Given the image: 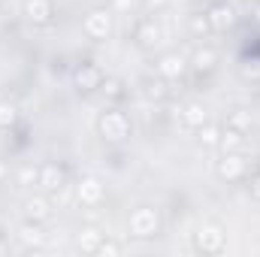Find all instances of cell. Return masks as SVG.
Listing matches in <instances>:
<instances>
[{
	"label": "cell",
	"instance_id": "obj_1",
	"mask_svg": "<svg viewBox=\"0 0 260 257\" xmlns=\"http://www.w3.org/2000/svg\"><path fill=\"white\" fill-rule=\"evenodd\" d=\"M130 133H133V124H130V118L121 109H106V112L97 115V136H100L103 142L121 145V142L130 139Z\"/></svg>",
	"mask_w": 260,
	"mask_h": 257
},
{
	"label": "cell",
	"instance_id": "obj_2",
	"mask_svg": "<svg viewBox=\"0 0 260 257\" xmlns=\"http://www.w3.org/2000/svg\"><path fill=\"white\" fill-rule=\"evenodd\" d=\"M127 230L133 239H157L160 236V212L154 206H136L130 212V221H127Z\"/></svg>",
	"mask_w": 260,
	"mask_h": 257
},
{
	"label": "cell",
	"instance_id": "obj_3",
	"mask_svg": "<svg viewBox=\"0 0 260 257\" xmlns=\"http://www.w3.org/2000/svg\"><path fill=\"white\" fill-rule=\"evenodd\" d=\"M194 248L200 254H221L227 248V230H224V224H218V221L200 224L194 233Z\"/></svg>",
	"mask_w": 260,
	"mask_h": 257
},
{
	"label": "cell",
	"instance_id": "obj_4",
	"mask_svg": "<svg viewBox=\"0 0 260 257\" xmlns=\"http://www.w3.org/2000/svg\"><path fill=\"white\" fill-rule=\"evenodd\" d=\"M112 27H115V21H112V12H109L106 6H94V9H88L85 18H82V30H85V37L94 40V43L109 40V37H112Z\"/></svg>",
	"mask_w": 260,
	"mask_h": 257
},
{
	"label": "cell",
	"instance_id": "obj_5",
	"mask_svg": "<svg viewBox=\"0 0 260 257\" xmlns=\"http://www.w3.org/2000/svg\"><path fill=\"white\" fill-rule=\"evenodd\" d=\"M206 18H209L212 34H227V30L236 27V6L227 3V0H215V3L206 9Z\"/></svg>",
	"mask_w": 260,
	"mask_h": 257
},
{
	"label": "cell",
	"instance_id": "obj_6",
	"mask_svg": "<svg viewBox=\"0 0 260 257\" xmlns=\"http://www.w3.org/2000/svg\"><path fill=\"white\" fill-rule=\"evenodd\" d=\"M245 173H248V160L242 151H227L215 164V176L221 182H239V179H245Z\"/></svg>",
	"mask_w": 260,
	"mask_h": 257
},
{
	"label": "cell",
	"instance_id": "obj_7",
	"mask_svg": "<svg viewBox=\"0 0 260 257\" xmlns=\"http://www.w3.org/2000/svg\"><path fill=\"white\" fill-rule=\"evenodd\" d=\"M133 43H136L142 52H154V49L164 43V30H160V24H157L154 18H142V21H136V27H133Z\"/></svg>",
	"mask_w": 260,
	"mask_h": 257
},
{
	"label": "cell",
	"instance_id": "obj_8",
	"mask_svg": "<svg viewBox=\"0 0 260 257\" xmlns=\"http://www.w3.org/2000/svg\"><path fill=\"white\" fill-rule=\"evenodd\" d=\"M21 15L27 24L34 27H46L55 21V3L52 0H24L21 3Z\"/></svg>",
	"mask_w": 260,
	"mask_h": 257
},
{
	"label": "cell",
	"instance_id": "obj_9",
	"mask_svg": "<svg viewBox=\"0 0 260 257\" xmlns=\"http://www.w3.org/2000/svg\"><path fill=\"white\" fill-rule=\"evenodd\" d=\"M154 70H157V76H164L167 82H176V79H182L191 67H188V58H185L182 52H164V55L154 61Z\"/></svg>",
	"mask_w": 260,
	"mask_h": 257
},
{
	"label": "cell",
	"instance_id": "obj_10",
	"mask_svg": "<svg viewBox=\"0 0 260 257\" xmlns=\"http://www.w3.org/2000/svg\"><path fill=\"white\" fill-rule=\"evenodd\" d=\"M73 85H76L79 94H94L103 85V70L94 64H79L76 73H73Z\"/></svg>",
	"mask_w": 260,
	"mask_h": 257
},
{
	"label": "cell",
	"instance_id": "obj_11",
	"mask_svg": "<svg viewBox=\"0 0 260 257\" xmlns=\"http://www.w3.org/2000/svg\"><path fill=\"white\" fill-rule=\"evenodd\" d=\"M103 197H106V188H103V182L97 176H82L76 182V200L82 206H100Z\"/></svg>",
	"mask_w": 260,
	"mask_h": 257
},
{
	"label": "cell",
	"instance_id": "obj_12",
	"mask_svg": "<svg viewBox=\"0 0 260 257\" xmlns=\"http://www.w3.org/2000/svg\"><path fill=\"white\" fill-rule=\"evenodd\" d=\"M40 188L46 194L64 191L67 188V167L64 164H55V160L43 164V167H40Z\"/></svg>",
	"mask_w": 260,
	"mask_h": 257
},
{
	"label": "cell",
	"instance_id": "obj_13",
	"mask_svg": "<svg viewBox=\"0 0 260 257\" xmlns=\"http://www.w3.org/2000/svg\"><path fill=\"white\" fill-rule=\"evenodd\" d=\"M218 61H221L218 49H215V46H209V43H203V46H197L194 55L188 58V67H191L194 73H200V76H209V73L218 67Z\"/></svg>",
	"mask_w": 260,
	"mask_h": 257
},
{
	"label": "cell",
	"instance_id": "obj_14",
	"mask_svg": "<svg viewBox=\"0 0 260 257\" xmlns=\"http://www.w3.org/2000/svg\"><path fill=\"white\" fill-rule=\"evenodd\" d=\"M15 236H18V245L21 248H43L46 245V230H43V221H30V218H24V224L15 230Z\"/></svg>",
	"mask_w": 260,
	"mask_h": 257
},
{
	"label": "cell",
	"instance_id": "obj_15",
	"mask_svg": "<svg viewBox=\"0 0 260 257\" xmlns=\"http://www.w3.org/2000/svg\"><path fill=\"white\" fill-rule=\"evenodd\" d=\"M24 218H30V221H49L52 218V200L49 197H43V194H34V197H27L24 200Z\"/></svg>",
	"mask_w": 260,
	"mask_h": 257
},
{
	"label": "cell",
	"instance_id": "obj_16",
	"mask_svg": "<svg viewBox=\"0 0 260 257\" xmlns=\"http://www.w3.org/2000/svg\"><path fill=\"white\" fill-rule=\"evenodd\" d=\"M206 121H209V109H206L203 103L194 100V103H185V106H182V124L188 130H200Z\"/></svg>",
	"mask_w": 260,
	"mask_h": 257
},
{
	"label": "cell",
	"instance_id": "obj_17",
	"mask_svg": "<svg viewBox=\"0 0 260 257\" xmlns=\"http://www.w3.org/2000/svg\"><path fill=\"white\" fill-rule=\"evenodd\" d=\"M100 242H103V230L100 227H82V233L76 239V245H79L82 254H97Z\"/></svg>",
	"mask_w": 260,
	"mask_h": 257
},
{
	"label": "cell",
	"instance_id": "obj_18",
	"mask_svg": "<svg viewBox=\"0 0 260 257\" xmlns=\"http://www.w3.org/2000/svg\"><path fill=\"white\" fill-rule=\"evenodd\" d=\"M142 94L151 100V103H164L170 97V88H167V79L157 76V79H142Z\"/></svg>",
	"mask_w": 260,
	"mask_h": 257
},
{
	"label": "cell",
	"instance_id": "obj_19",
	"mask_svg": "<svg viewBox=\"0 0 260 257\" xmlns=\"http://www.w3.org/2000/svg\"><path fill=\"white\" fill-rule=\"evenodd\" d=\"M218 148L227 154V151H242L245 148V133H239V130L233 127H221V142H218Z\"/></svg>",
	"mask_w": 260,
	"mask_h": 257
},
{
	"label": "cell",
	"instance_id": "obj_20",
	"mask_svg": "<svg viewBox=\"0 0 260 257\" xmlns=\"http://www.w3.org/2000/svg\"><path fill=\"white\" fill-rule=\"evenodd\" d=\"M227 127L239 130V133H251L254 118H251V112H248V109H230V112H227Z\"/></svg>",
	"mask_w": 260,
	"mask_h": 257
},
{
	"label": "cell",
	"instance_id": "obj_21",
	"mask_svg": "<svg viewBox=\"0 0 260 257\" xmlns=\"http://www.w3.org/2000/svg\"><path fill=\"white\" fill-rule=\"evenodd\" d=\"M197 139H200L203 148H218V142H221V127L212 124V121H206L203 127L197 130Z\"/></svg>",
	"mask_w": 260,
	"mask_h": 257
},
{
	"label": "cell",
	"instance_id": "obj_22",
	"mask_svg": "<svg viewBox=\"0 0 260 257\" xmlns=\"http://www.w3.org/2000/svg\"><path fill=\"white\" fill-rule=\"evenodd\" d=\"M15 121H18V106H15L12 100L0 97V130L15 127Z\"/></svg>",
	"mask_w": 260,
	"mask_h": 257
},
{
	"label": "cell",
	"instance_id": "obj_23",
	"mask_svg": "<svg viewBox=\"0 0 260 257\" xmlns=\"http://www.w3.org/2000/svg\"><path fill=\"white\" fill-rule=\"evenodd\" d=\"M188 30L194 34L197 40H203V37H209V34H212V27H209V18H206V12H194V15L188 18Z\"/></svg>",
	"mask_w": 260,
	"mask_h": 257
},
{
	"label": "cell",
	"instance_id": "obj_24",
	"mask_svg": "<svg viewBox=\"0 0 260 257\" xmlns=\"http://www.w3.org/2000/svg\"><path fill=\"white\" fill-rule=\"evenodd\" d=\"M100 91H103L109 100H121V97H124V82H121V79H115V76H103Z\"/></svg>",
	"mask_w": 260,
	"mask_h": 257
},
{
	"label": "cell",
	"instance_id": "obj_25",
	"mask_svg": "<svg viewBox=\"0 0 260 257\" xmlns=\"http://www.w3.org/2000/svg\"><path fill=\"white\" fill-rule=\"evenodd\" d=\"M15 182H18V188H34V185H40V167H21L18 170V176H15Z\"/></svg>",
	"mask_w": 260,
	"mask_h": 257
},
{
	"label": "cell",
	"instance_id": "obj_26",
	"mask_svg": "<svg viewBox=\"0 0 260 257\" xmlns=\"http://www.w3.org/2000/svg\"><path fill=\"white\" fill-rule=\"evenodd\" d=\"M97 254H100V257H115V254H121V242H115V239H106V236H103V242H100Z\"/></svg>",
	"mask_w": 260,
	"mask_h": 257
},
{
	"label": "cell",
	"instance_id": "obj_27",
	"mask_svg": "<svg viewBox=\"0 0 260 257\" xmlns=\"http://www.w3.org/2000/svg\"><path fill=\"white\" fill-rule=\"evenodd\" d=\"M239 76H242V79L257 82V79H260V64H257V61H254V64H242V67H239Z\"/></svg>",
	"mask_w": 260,
	"mask_h": 257
},
{
	"label": "cell",
	"instance_id": "obj_28",
	"mask_svg": "<svg viewBox=\"0 0 260 257\" xmlns=\"http://www.w3.org/2000/svg\"><path fill=\"white\" fill-rule=\"evenodd\" d=\"M248 194H251V200H257L260 203V173L257 176H251V182H248Z\"/></svg>",
	"mask_w": 260,
	"mask_h": 257
},
{
	"label": "cell",
	"instance_id": "obj_29",
	"mask_svg": "<svg viewBox=\"0 0 260 257\" xmlns=\"http://www.w3.org/2000/svg\"><path fill=\"white\" fill-rule=\"evenodd\" d=\"M170 6V0H145V9L148 12H160V9H167Z\"/></svg>",
	"mask_w": 260,
	"mask_h": 257
},
{
	"label": "cell",
	"instance_id": "obj_30",
	"mask_svg": "<svg viewBox=\"0 0 260 257\" xmlns=\"http://www.w3.org/2000/svg\"><path fill=\"white\" fill-rule=\"evenodd\" d=\"M251 15H254V21H260V0L254 3V9H251Z\"/></svg>",
	"mask_w": 260,
	"mask_h": 257
},
{
	"label": "cell",
	"instance_id": "obj_31",
	"mask_svg": "<svg viewBox=\"0 0 260 257\" xmlns=\"http://www.w3.org/2000/svg\"><path fill=\"white\" fill-rule=\"evenodd\" d=\"M6 173H9V170H6V164H0V182L6 179Z\"/></svg>",
	"mask_w": 260,
	"mask_h": 257
},
{
	"label": "cell",
	"instance_id": "obj_32",
	"mask_svg": "<svg viewBox=\"0 0 260 257\" xmlns=\"http://www.w3.org/2000/svg\"><path fill=\"white\" fill-rule=\"evenodd\" d=\"M0 242H3V227H0Z\"/></svg>",
	"mask_w": 260,
	"mask_h": 257
}]
</instances>
